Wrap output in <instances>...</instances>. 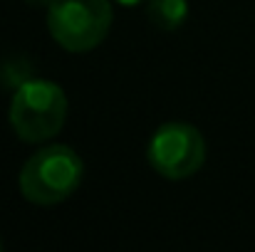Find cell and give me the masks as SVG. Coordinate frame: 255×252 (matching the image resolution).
<instances>
[{
  "label": "cell",
  "instance_id": "1",
  "mask_svg": "<svg viewBox=\"0 0 255 252\" xmlns=\"http://www.w3.org/2000/svg\"><path fill=\"white\" fill-rule=\"evenodd\" d=\"M85 178L80 154L65 144H52L35 151L20 168V193L35 205H57L67 200Z\"/></svg>",
  "mask_w": 255,
  "mask_h": 252
},
{
  "label": "cell",
  "instance_id": "2",
  "mask_svg": "<svg viewBox=\"0 0 255 252\" xmlns=\"http://www.w3.org/2000/svg\"><path fill=\"white\" fill-rule=\"evenodd\" d=\"M67 121V96L50 80H25L10 101V126L25 144H42L62 131Z\"/></svg>",
  "mask_w": 255,
  "mask_h": 252
},
{
  "label": "cell",
  "instance_id": "3",
  "mask_svg": "<svg viewBox=\"0 0 255 252\" xmlns=\"http://www.w3.org/2000/svg\"><path fill=\"white\" fill-rule=\"evenodd\" d=\"M112 27L109 0H52L47 5V30L67 52H89Z\"/></svg>",
  "mask_w": 255,
  "mask_h": 252
},
{
  "label": "cell",
  "instance_id": "4",
  "mask_svg": "<svg viewBox=\"0 0 255 252\" xmlns=\"http://www.w3.org/2000/svg\"><path fill=\"white\" fill-rule=\"evenodd\" d=\"M146 159L159 175L169 180L191 178L206 161L203 134L193 124L169 121L154 131L146 146Z\"/></svg>",
  "mask_w": 255,
  "mask_h": 252
},
{
  "label": "cell",
  "instance_id": "5",
  "mask_svg": "<svg viewBox=\"0 0 255 252\" xmlns=\"http://www.w3.org/2000/svg\"><path fill=\"white\" fill-rule=\"evenodd\" d=\"M146 15L159 30H178L188 17V2L186 0H149Z\"/></svg>",
  "mask_w": 255,
  "mask_h": 252
},
{
  "label": "cell",
  "instance_id": "6",
  "mask_svg": "<svg viewBox=\"0 0 255 252\" xmlns=\"http://www.w3.org/2000/svg\"><path fill=\"white\" fill-rule=\"evenodd\" d=\"M114 2H119V5H124V7H136V5H141L144 0H114Z\"/></svg>",
  "mask_w": 255,
  "mask_h": 252
},
{
  "label": "cell",
  "instance_id": "7",
  "mask_svg": "<svg viewBox=\"0 0 255 252\" xmlns=\"http://www.w3.org/2000/svg\"><path fill=\"white\" fill-rule=\"evenodd\" d=\"M25 2H30L32 7H42V5H50L52 0H25Z\"/></svg>",
  "mask_w": 255,
  "mask_h": 252
},
{
  "label": "cell",
  "instance_id": "8",
  "mask_svg": "<svg viewBox=\"0 0 255 252\" xmlns=\"http://www.w3.org/2000/svg\"><path fill=\"white\" fill-rule=\"evenodd\" d=\"M0 248H2V243H0Z\"/></svg>",
  "mask_w": 255,
  "mask_h": 252
}]
</instances>
